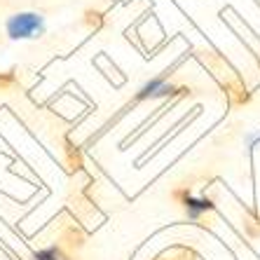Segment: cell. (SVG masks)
<instances>
[{
  "instance_id": "cell-10",
  "label": "cell",
  "mask_w": 260,
  "mask_h": 260,
  "mask_svg": "<svg viewBox=\"0 0 260 260\" xmlns=\"http://www.w3.org/2000/svg\"><path fill=\"white\" fill-rule=\"evenodd\" d=\"M14 85H17V75H14V71H5V73H0V91L12 89Z\"/></svg>"
},
{
  "instance_id": "cell-2",
  "label": "cell",
  "mask_w": 260,
  "mask_h": 260,
  "mask_svg": "<svg viewBox=\"0 0 260 260\" xmlns=\"http://www.w3.org/2000/svg\"><path fill=\"white\" fill-rule=\"evenodd\" d=\"M174 200L188 211V216L192 218V220H197L202 213H206V211H211L213 209L211 200H197V197H192L190 188H176L174 190Z\"/></svg>"
},
{
  "instance_id": "cell-4",
  "label": "cell",
  "mask_w": 260,
  "mask_h": 260,
  "mask_svg": "<svg viewBox=\"0 0 260 260\" xmlns=\"http://www.w3.org/2000/svg\"><path fill=\"white\" fill-rule=\"evenodd\" d=\"M225 94L230 96V101L235 103V106H244V103H248V99H251V94L246 91V87H244L242 80H230V82H225L223 85Z\"/></svg>"
},
{
  "instance_id": "cell-1",
  "label": "cell",
  "mask_w": 260,
  "mask_h": 260,
  "mask_svg": "<svg viewBox=\"0 0 260 260\" xmlns=\"http://www.w3.org/2000/svg\"><path fill=\"white\" fill-rule=\"evenodd\" d=\"M5 30L12 40H33V38H40V33L45 30V21L40 14L19 12L7 19Z\"/></svg>"
},
{
  "instance_id": "cell-6",
  "label": "cell",
  "mask_w": 260,
  "mask_h": 260,
  "mask_svg": "<svg viewBox=\"0 0 260 260\" xmlns=\"http://www.w3.org/2000/svg\"><path fill=\"white\" fill-rule=\"evenodd\" d=\"M85 26L91 30H101L103 26H106V17H103V12H99V10H87L85 12Z\"/></svg>"
},
{
  "instance_id": "cell-8",
  "label": "cell",
  "mask_w": 260,
  "mask_h": 260,
  "mask_svg": "<svg viewBox=\"0 0 260 260\" xmlns=\"http://www.w3.org/2000/svg\"><path fill=\"white\" fill-rule=\"evenodd\" d=\"M66 155H68V167L71 169H80L82 167V155H80V150L75 145L66 143Z\"/></svg>"
},
{
  "instance_id": "cell-7",
  "label": "cell",
  "mask_w": 260,
  "mask_h": 260,
  "mask_svg": "<svg viewBox=\"0 0 260 260\" xmlns=\"http://www.w3.org/2000/svg\"><path fill=\"white\" fill-rule=\"evenodd\" d=\"M244 228H246L248 237H260V213H248L244 218Z\"/></svg>"
},
{
  "instance_id": "cell-9",
  "label": "cell",
  "mask_w": 260,
  "mask_h": 260,
  "mask_svg": "<svg viewBox=\"0 0 260 260\" xmlns=\"http://www.w3.org/2000/svg\"><path fill=\"white\" fill-rule=\"evenodd\" d=\"M38 260H68L66 255L61 253V248L52 246V248H45V251H40V253H36Z\"/></svg>"
},
{
  "instance_id": "cell-3",
  "label": "cell",
  "mask_w": 260,
  "mask_h": 260,
  "mask_svg": "<svg viewBox=\"0 0 260 260\" xmlns=\"http://www.w3.org/2000/svg\"><path fill=\"white\" fill-rule=\"evenodd\" d=\"M185 94L188 91L190 94V89H185V87H174V85H167L164 80H152V82H148V85L143 87V89L139 91V101H143V99H155V96H169V94Z\"/></svg>"
},
{
  "instance_id": "cell-5",
  "label": "cell",
  "mask_w": 260,
  "mask_h": 260,
  "mask_svg": "<svg viewBox=\"0 0 260 260\" xmlns=\"http://www.w3.org/2000/svg\"><path fill=\"white\" fill-rule=\"evenodd\" d=\"M155 260H197V253H194L192 248L183 246V244H176V246H171L169 251L159 253Z\"/></svg>"
}]
</instances>
